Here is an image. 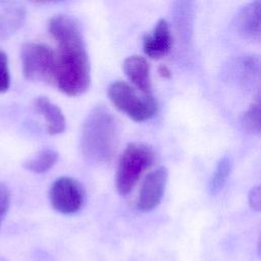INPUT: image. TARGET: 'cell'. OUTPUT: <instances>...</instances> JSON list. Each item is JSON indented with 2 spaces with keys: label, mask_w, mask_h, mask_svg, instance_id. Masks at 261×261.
<instances>
[{
  "label": "cell",
  "mask_w": 261,
  "mask_h": 261,
  "mask_svg": "<svg viewBox=\"0 0 261 261\" xmlns=\"http://www.w3.org/2000/svg\"><path fill=\"white\" fill-rule=\"evenodd\" d=\"M48 31L57 44L54 84L67 96L86 93L91 85V67L79 21L68 15L52 17Z\"/></svg>",
  "instance_id": "6da1fadb"
},
{
  "label": "cell",
  "mask_w": 261,
  "mask_h": 261,
  "mask_svg": "<svg viewBox=\"0 0 261 261\" xmlns=\"http://www.w3.org/2000/svg\"><path fill=\"white\" fill-rule=\"evenodd\" d=\"M118 128L114 116L104 106L95 107L86 117L81 136L84 156L97 164L109 162L115 155Z\"/></svg>",
  "instance_id": "7a4b0ae2"
},
{
  "label": "cell",
  "mask_w": 261,
  "mask_h": 261,
  "mask_svg": "<svg viewBox=\"0 0 261 261\" xmlns=\"http://www.w3.org/2000/svg\"><path fill=\"white\" fill-rule=\"evenodd\" d=\"M154 151L144 143H129L120 155L116 174L115 187L120 196H127L142 174L153 165Z\"/></svg>",
  "instance_id": "3957f363"
},
{
  "label": "cell",
  "mask_w": 261,
  "mask_h": 261,
  "mask_svg": "<svg viewBox=\"0 0 261 261\" xmlns=\"http://www.w3.org/2000/svg\"><path fill=\"white\" fill-rule=\"evenodd\" d=\"M107 96L117 110L137 122L152 118L158 110V103L153 95H145L123 81L111 83Z\"/></svg>",
  "instance_id": "277c9868"
},
{
  "label": "cell",
  "mask_w": 261,
  "mask_h": 261,
  "mask_svg": "<svg viewBox=\"0 0 261 261\" xmlns=\"http://www.w3.org/2000/svg\"><path fill=\"white\" fill-rule=\"evenodd\" d=\"M23 76L35 83H53L56 71V53L42 43L28 42L20 48Z\"/></svg>",
  "instance_id": "5b68a950"
},
{
  "label": "cell",
  "mask_w": 261,
  "mask_h": 261,
  "mask_svg": "<svg viewBox=\"0 0 261 261\" xmlns=\"http://www.w3.org/2000/svg\"><path fill=\"white\" fill-rule=\"evenodd\" d=\"M49 199L56 211L62 214H73L84 206L86 191L75 178L61 176L52 184L49 191Z\"/></svg>",
  "instance_id": "8992f818"
},
{
  "label": "cell",
  "mask_w": 261,
  "mask_h": 261,
  "mask_svg": "<svg viewBox=\"0 0 261 261\" xmlns=\"http://www.w3.org/2000/svg\"><path fill=\"white\" fill-rule=\"evenodd\" d=\"M168 171L160 166L149 172L141 185L137 207L141 212H149L156 208L164 195L167 184Z\"/></svg>",
  "instance_id": "52a82bcc"
},
{
  "label": "cell",
  "mask_w": 261,
  "mask_h": 261,
  "mask_svg": "<svg viewBox=\"0 0 261 261\" xmlns=\"http://www.w3.org/2000/svg\"><path fill=\"white\" fill-rule=\"evenodd\" d=\"M237 33L249 41H261V0H252L236 16Z\"/></svg>",
  "instance_id": "ba28073f"
},
{
  "label": "cell",
  "mask_w": 261,
  "mask_h": 261,
  "mask_svg": "<svg viewBox=\"0 0 261 261\" xmlns=\"http://www.w3.org/2000/svg\"><path fill=\"white\" fill-rule=\"evenodd\" d=\"M172 46V36L170 28L165 19L157 21L152 34H148L143 39V50L147 56L159 59L167 55Z\"/></svg>",
  "instance_id": "9c48e42d"
},
{
  "label": "cell",
  "mask_w": 261,
  "mask_h": 261,
  "mask_svg": "<svg viewBox=\"0 0 261 261\" xmlns=\"http://www.w3.org/2000/svg\"><path fill=\"white\" fill-rule=\"evenodd\" d=\"M122 69L130 84L145 95H153L148 60L140 55H133L122 62Z\"/></svg>",
  "instance_id": "30bf717a"
},
{
  "label": "cell",
  "mask_w": 261,
  "mask_h": 261,
  "mask_svg": "<svg viewBox=\"0 0 261 261\" xmlns=\"http://www.w3.org/2000/svg\"><path fill=\"white\" fill-rule=\"evenodd\" d=\"M24 7L16 0H0V39H6L21 28Z\"/></svg>",
  "instance_id": "8fae6325"
},
{
  "label": "cell",
  "mask_w": 261,
  "mask_h": 261,
  "mask_svg": "<svg viewBox=\"0 0 261 261\" xmlns=\"http://www.w3.org/2000/svg\"><path fill=\"white\" fill-rule=\"evenodd\" d=\"M35 110L42 115L47 122V132L51 136L62 134L65 130L66 122L61 109L46 96H39L34 102Z\"/></svg>",
  "instance_id": "7c38bea8"
},
{
  "label": "cell",
  "mask_w": 261,
  "mask_h": 261,
  "mask_svg": "<svg viewBox=\"0 0 261 261\" xmlns=\"http://www.w3.org/2000/svg\"><path fill=\"white\" fill-rule=\"evenodd\" d=\"M58 158L59 154L56 150L46 148L40 151L34 158L27 160L23 167L34 173H44L56 164Z\"/></svg>",
  "instance_id": "4fadbf2b"
},
{
  "label": "cell",
  "mask_w": 261,
  "mask_h": 261,
  "mask_svg": "<svg viewBox=\"0 0 261 261\" xmlns=\"http://www.w3.org/2000/svg\"><path fill=\"white\" fill-rule=\"evenodd\" d=\"M243 126L250 133L261 135V87L257 96L242 118Z\"/></svg>",
  "instance_id": "5bb4252c"
},
{
  "label": "cell",
  "mask_w": 261,
  "mask_h": 261,
  "mask_svg": "<svg viewBox=\"0 0 261 261\" xmlns=\"http://www.w3.org/2000/svg\"><path fill=\"white\" fill-rule=\"evenodd\" d=\"M231 167L232 163L228 157H223L218 161L209 184V190L212 194H217L223 189L230 174Z\"/></svg>",
  "instance_id": "9a60e30c"
},
{
  "label": "cell",
  "mask_w": 261,
  "mask_h": 261,
  "mask_svg": "<svg viewBox=\"0 0 261 261\" xmlns=\"http://www.w3.org/2000/svg\"><path fill=\"white\" fill-rule=\"evenodd\" d=\"M10 87V73L8 66V57L6 53L0 50V93H5Z\"/></svg>",
  "instance_id": "2e32d148"
},
{
  "label": "cell",
  "mask_w": 261,
  "mask_h": 261,
  "mask_svg": "<svg viewBox=\"0 0 261 261\" xmlns=\"http://www.w3.org/2000/svg\"><path fill=\"white\" fill-rule=\"evenodd\" d=\"M10 199H11L10 190L5 184L0 182V227L9 210Z\"/></svg>",
  "instance_id": "e0dca14e"
},
{
  "label": "cell",
  "mask_w": 261,
  "mask_h": 261,
  "mask_svg": "<svg viewBox=\"0 0 261 261\" xmlns=\"http://www.w3.org/2000/svg\"><path fill=\"white\" fill-rule=\"evenodd\" d=\"M248 202L253 210L261 212V185L254 187L249 192Z\"/></svg>",
  "instance_id": "ac0fdd59"
},
{
  "label": "cell",
  "mask_w": 261,
  "mask_h": 261,
  "mask_svg": "<svg viewBox=\"0 0 261 261\" xmlns=\"http://www.w3.org/2000/svg\"><path fill=\"white\" fill-rule=\"evenodd\" d=\"M158 71H159V73H160V75L161 76H163V77H170V75H171V72H170V70H169V68L167 67V66H165V65H161L159 68H158Z\"/></svg>",
  "instance_id": "d6986e66"
},
{
  "label": "cell",
  "mask_w": 261,
  "mask_h": 261,
  "mask_svg": "<svg viewBox=\"0 0 261 261\" xmlns=\"http://www.w3.org/2000/svg\"><path fill=\"white\" fill-rule=\"evenodd\" d=\"M258 255L261 259V233H260V237H259V240H258Z\"/></svg>",
  "instance_id": "ffe728a7"
},
{
  "label": "cell",
  "mask_w": 261,
  "mask_h": 261,
  "mask_svg": "<svg viewBox=\"0 0 261 261\" xmlns=\"http://www.w3.org/2000/svg\"><path fill=\"white\" fill-rule=\"evenodd\" d=\"M36 1H43L44 2V1H54V0H36Z\"/></svg>",
  "instance_id": "44dd1931"
}]
</instances>
